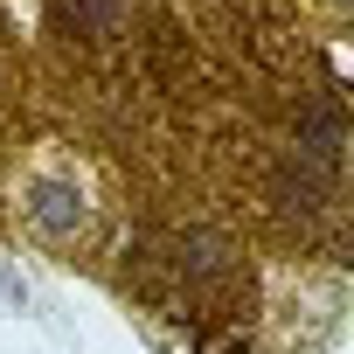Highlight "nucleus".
<instances>
[{
	"label": "nucleus",
	"mask_w": 354,
	"mask_h": 354,
	"mask_svg": "<svg viewBox=\"0 0 354 354\" xmlns=\"http://www.w3.org/2000/svg\"><path fill=\"white\" fill-rule=\"evenodd\" d=\"M21 216H28L49 243H70V236H84V223H91V195H84L77 174H35V181L21 188Z\"/></svg>",
	"instance_id": "obj_1"
},
{
	"label": "nucleus",
	"mask_w": 354,
	"mask_h": 354,
	"mask_svg": "<svg viewBox=\"0 0 354 354\" xmlns=\"http://www.w3.org/2000/svg\"><path fill=\"white\" fill-rule=\"evenodd\" d=\"M278 202H285V209H299V216H313V209L326 202V167L299 153V167H285V174H278Z\"/></svg>",
	"instance_id": "obj_2"
},
{
	"label": "nucleus",
	"mask_w": 354,
	"mask_h": 354,
	"mask_svg": "<svg viewBox=\"0 0 354 354\" xmlns=\"http://www.w3.org/2000/svg\"><path fill=\"white\" fill-rule=\"evenodd\" d=\"M223 257H230L223 236H188V257H181V264H188L195 278H209V271H223Z\"/></svg>",
	"instance_id": "obj_3"
},
{
	"label": "nucleus",
	"mask_w": 354,
	"mask_h": 354,
	"mask_svg": "<svg viewBox=\"0 0 354 354\" xmlns=\"http://www.w3.org/2000/svg\"><path fill=\"white\" fill-rule=\"evenodd\" d=\"M84 21H91L97 35H111V28H118V0H84Z\"/></svg>",
	"instance_id": "obj_4"
},
{
	"label": "nucleus",
	"mask_w": 354,
	"mask_h": 354,
	"mask_svg": "<svg viewBox=\"0 0 354 354\" xmlns=\"http://www.w3.org/2000/svg\"><path fill=\"white\" fill-rule=\"evenodd\" d=\"M326 8H347V0H326Z\"/></svg>",
	"instance_id": "obj_5"
}]
</instances>
